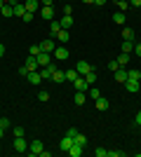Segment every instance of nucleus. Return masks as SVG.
Here are the masks:
<instances>
[{
    "label": "nucleus",
    "mask_w": 141,
    "mask_h": 157,
    "mask_svg": "<svg viewBox=\"0 0 141 157\" xmlns=\"http://www.w3.org/2000/svg\"><path fill=\"white\" fill-rule=\"evenodd\" d=\"M129 59H132V56H129V54H125V52H122L120 56H118V63H120L122 68H125V66H127V61H129Z\"/></svg>",
    "instance_id": "31"
},
{
    "label": "nucleus",
    "mask_w": 141,
    "mask_h": 157,
    "mask_svg": "<svg viewBox=\"0 0 141 157\" xmlns=\"http://www.w3.org/2000/svg\"><path fill=\"white\" fill-rule=\"evenodd\" d=\"M0 129H10V120L7 117H0Z\"/></svg>",
    "instance_id": "38"
},
{
    "label": "nucleus",
    "mask_w": 141,
    "mask_h": 157,
    "mask_svg": "<svg viewBox=\"0 0 141 157\" xmlns=\"http://www.w3.org/2000/svg\"><path fill=\"white\" fill-rule=\"evenodd\" d=\"M134 124H136V127H141V110L136 113V117H134Z\"/></svg>",
    "instance_id": "45"
},
{
    "label": "nucleus",
    "mask_w": 141,
    "mask_h": 157,
    "mask_svg": "<svg viewBox=\"0 0 141 157\" xmlns=\"http://www.w3.org/2000/svg\"><path fill=\"white\" fill-rule=\"evenodd\" d=\"M24 7H26V12H33L35 14V10L40 7V0H24Z\"/></svg>",
    "instance_id": "12"
},
{
    "label": "nucleus",
    "mask_w": 141,
    "mask_h": 157,
    "mask_svg": "<svg viewBox=\"0 0 141 157\" xmlns=\"http://www.w3.org/2000/svg\"><path fill=\"white\" fill-rule=\"evenodd\" d=\"M129 5H134V7H141V0H129Z\"/></svg>",
    "instance_id": "47"
},
{
    "label": "nucleus",
    "mask_w": 141,
    "mask_h": 157,
    "mask_svg": "<svg viewBox=\"0 0 141 157\" xmlns=\"http://www.w3.org/2000/svg\"><path fill=\"white\" fill-rule=\"evenodd\" d=\"M40 14L45 17V19H49V21H52V19H54V7H42V10H40Z\"/></svg>",
    "instance_id": "26"
},
{
    "label": "nucleus",
    "mask_w": 141,
    "mask_h": 157,
    "mask_svg": "<svg viewBox=\"0 0 141 157\" xmlns=\"http://www.w3.org/2000/svg\"><path fill=\"white\" fill-rule=\"evenodd\" d=\"M71 145H73V138H71V136H64V138L59 141V148H61L64 152H68V148H71Z\"/></svg>",
    "instance_id": "17"
},
{
    "label": "nucleus",
    "mask_w": 141,
    "mask_h": 157,
    "mask_svg": "<svg viewBox=\"0 0 141 157\" xmlns=\"http://www.w3.org/2000/svg\"><path fill=\"white\" fill-rule=\"evenodd\" d=\"M85 80H87V85L92 87L94 82H96V75H94V71H92V73H87V75H85Z\"/></svg>",
    "instance_id": "34"
},
{
    "label": "nucleus",
    "mask_w": 141,
    "mask_h": 157,
    "mask_svg": "<svg viewBox=\"0 0 141 157\" xmlns=\"http://www.w3.org/2000/svg\"><path fill=\"white\" fill-rule=\"evenodd\" d=\"M64 73H66V80H68V82H75V80L80 78V73L75 71V68H71V71H64Z\"/></svg>",
    "instance_id": "21"
},
{
    "label": "nucleus",
    "mask_w": 141,
    "mask_h": 157,
    "mask_svg": "<svg viewBox=\"0 0 141 157\" xmlns=\"http://www.w3.org/2000/svg\"><path fill=\"white\" fill-rule=\"evenodd\" d=\"M127 7H129V0H118V10H120V12H125Z\"/></svg>",
    "instance_id": "35"
},
{
    "label": "nucleus",
    "mask_w": 141,
    "mask_h": 157,
    "mask_svg": "<svg viewBox=\"0 0 141 157\" xmlns=\"http://www.w3.org/2000/svg\"><path fill=\"white\" fill-rule=\"evenodd\" d=\"M75 71H78L82 78H85L87 73H92V71H94V66H89L87 61H78V63H75Z\"/></svg>",
    "instance_id": "2"
},
{
    "label": "nucleus",
    "mask_w": 141,
    "mask_h": 157,
    "mask_svg": "<svg viewBox=\"0 0 141 157\" xmlns=\"http://www.w3.org/2000/svg\"><path fill=\"white\" fill-rule=\"evenodd\" d=\"M134 54H136V56H141V42H136V45H134Z\"/></svg>",
    "instance_id": "44"
},
{
    "label": "nucleus",
    "mask_w": 141,
    "mask_h": 157,
    "mask_svg": "<svg viewBox=\"0 0 141 157\" xmlns=\"http://www.w3.org/2000/svg\"><path fill=\"white\" fill-rule=\"evenodd\" d=\"M28 152H31V155H40V152H42V141L33 138V141L28 143Z\"/></svg>",
    "instance_id": "4"
},
{
    "label": "nucleus",
    "mask_w": 141,
    "mask_h": 157,
    "mask_svg": "<svg viewBox=\"0 0 141 157\" xmlns=\"http://www.w3.org/2000/svg\"><path fill=\"white\" fill-rule=\"evenodd\" d=\"M113 21H115V24H120V26H122V24L127 21V17H125V12H120V10H118V12L113 14Z\"/></svg>",
    "instance_id": "27"
},
{
    "label": "nucleus",
    "mask_w": 141,
    "mask_h": 157,
    "mask_svg": "<svg viewBox=\"0 0 141 157\" xmlns=\"http://www.w3.org/2000/svg\"><path fill=\"white\" fill-rule=\"evenodd\" d=\"M73 143H78V145H82V148H85V145H87V138H85V136L80 134V131H78V136L73 138Z\"/></svg>",
    "instance_id": "30"
},
{
    "label": "nucleus",
    "mask_w": 141,
    "mask_h": 157,
    "mask_svg": "<svg viewBox=\"0 0 141 157\" xmlns=\"http://www.w3.org/2000/svg\"><path fill=\"white\" fill-rule=\"evenodd\" d=\"M94 103H96V108H99V110H108V98L99 96L96 101H94Z\"/></svg>",
    "instance_id": "25"
},
{
    "label": "nucleus",
    "mask_w": 141,
    "mask_h": 157,
    "mask_svg": "<svg viewBox=\"0 0 141 157\" xmlns=\"http://www.w3.org/2000/svg\"><path fill=\"white\" fill-rule=\"evenodd\" d=\"M0 12H2V17H14V7L10 5V2H5V7H2Z\"/></svg>",
    "instance_id": "28"
},
{
    "label": "nucleus",
    "mask_w": 141,
    "mask_h": 157,
    "mask_svg": "<svg viewBox=\"0 0 141 157\" xmlns=\"http://www.w3.org/2000/svg\"><path fill=\"white\" fill-rule=\"evenodd\" d=\"M2 134H5V129H0V138H2Z\"/></svg>",
    "instance_id": "51"
},
{
    "label": "nucleus",
    "mask_w": 141,
    "mask_h": 157,
    "mask_svg": "<svg viewBox=\"0 0 141 157\" xmlns=\"http://www.w3.org/2000/svg\"><path fill=\"white\" fill-rule=\"evenodd\" d=\"M113 78L118 80V82H122V85H125V82H127V71H125V68H118V71L113 73Z\"/></svg>",
    "instance_id": "14"
},
{
    "label": "nucleus",
    "mask_w": 141,
    "mask_h": 157,
    "mask_svg": "<svg viewBox=\"0 0 141 157\" xmlns=\"http://www.w3.org/2000/svg\"><path fill=\"white\" fill-rule=\"evenodd\" d=\"M38 98H40V101H47V98H49V92H47V89H40V92H38Z\"/></svg>",
    "instance_id": "37"
},
{
    "label": "nucleus",
    "mask_w": 141,
    "mask_h": 157,
    "mask_svg": "<svg viewBox=\"0 0 141 157\" xmlns=\"http://www.w3.org/2000/svg\"><path fill=\"white\" fill-rule=\"evenodd\" d=\"M82 2H89V5H94V0H82Z\"/></svg>",
    "instance_id": "50"
},
{
    "label": "nucleus",
    "mask_w": 141,
    "mask_h": 157,
    "mask_svg": "<svg viewBox=\"0 0 141 157\" xmlns=\"http://www.w3.org/2000/svg\"><path fill=\"white\" fill-rule=\"evenodd\" d=\"M82 150H85L82 145L73 143V145H71V148H68V155H71V157H80V155H82Z\"/></svg>",
    "instance_id": "18"
},
{
    "label": "nucleus",
    "mask_w": 141,
    "mask_h": 157,
    "mask_svg": "<svg viewBox=\"0 0 141 157\" xmlns=\"http://www.w3.org/2000/svg\"><path fill=\"white\" fill-rule=\"evenodd\" d=\"M14 136H26V129H21V127H14Z\"/></svg>",
    "instance_id": "40"
},
{
    "label": "nucleus",
    "mask_w": 141,
    "mask_h": 157,
    "mask_svg": "<svg viewBox=\"0 0 141 157\" xmlns=\"http://www.w3.org/2000/svg\"><path fill=\"white\" fill-rule=\"evenodd\" d=\"M94 155H96V157H108V150H106V148H96Z\"/></svg>",
    "instance_id": "36"
},
{
    "label": "nucleus",
    "mask_w": 141,
    "mask_h": 157,
    "mask_svg": "<svg viewBox=\"0 0 141 157\" xmlns=\"http://www.w3.org/2000/svg\"><path fill=\"white\" fill-rule=\"evenodd\" d=\"M54 59H59V61H66L68 56H71V54H68V49H66V45H61V47H57V49H54Z\"/></svg>",
    "instance_id": "3"
},
{
    "label": "nucleus",
    "mask_w": 141,
    "mask_h": 157,
    "mask_svg": "<svg viewBox=\"0 0 141 157\" xmlns=\"http://www.w3.org/2000/svg\"><path fill=\"white\" fill-rule=\"evenodd\" d=\"M118 68H122V66L118 63V59H113V61H108V71H111V73H115V71H118Z\"/></svg>",
    "instance_id": "32"
},
{
    "label": "nucleus",
    "mask_w": 141,
    "mask_h": 157,
    "mask_svg": "<svg viewBox=\"0 0 141 157\" xmlns=\"http://www.w3.org/2000/svg\"><path fill=\"white\" fill-rule=\"evenodd\" d=\"M122 38H125V40H134V31L125 26V28H122Z\"/></svg>",
    "instance_id": "29"
},
{
    "label": "nucleus",
    "mask_w": 141,
    "mask_h": 157,
    "mask_svg": "<svg viewBox=\"0 0 141 157\" xmlns=\"http://www.w3.org/2000/svg\"><path fill=\"white\" fill-rule=\"evenodd\" d=\"M40 52H42V49H40V45H31V54H33V56H38Z\"/></svg>",
    "instance_id": "39"
},
{
    "label": "nucleus",
    "mask_w": 141,
    "mask_h": 157,
    "mask_svg": "<svg viewBox=\"0 0 141 157\" xmlns=\"http://www.w3.org/2000/svg\"><path fill=\"white\" fill-rule=\"evenodd\" d=\"M73 85H75V92H87V89H89V85H87V80L82 78V75H80V78H78V80H75Z\"/></svg>",
    "instance_id": "10"
},
{
    "label": "nucleus",
    "mask_w": 141,
    "mask_h": 157,
    "mask_svg": "<svg viewBox=\"0 0 141 157\" xmlns=\"http://www.w3.org/2000/svg\"><path fill=\"white\" fill-rule=\"evenodd\" d=\"M66 136H71V138H75V136H78V129H73V127H71V129H68V131H66Z\"/></svg>",
    "instance_id": "42"
},
{
    "label": "nucleus",
    "mask_w": 141,
    "mask_h": 157,
    "mask_svg": "<svg viewBox=\"0 0 141 157\" xmlns=\"http://www.w3.org/2000/svg\"><path fill=\"white\" fill-rule=\"evenodd\" d=\"M24 66H26L28 71H40V63H38V59H35L33 54H31V56L26 59V63H24Z\"/></svg>",
    "instance_id": "11"
},
{
    "label": "nucleus",
    "mask_w": 141,
    "mask_h": 157,
    "mask_svg": "<svg viewBox=\"0 0 141 157\" xmlns=\"http://www.w3.org/2000/svg\"><path fill=\"white\" fill-rule=\"evenodd\" d=\"M127 80H136V82H141V71H136V68L127 71Z\"/></svg>",
    "instance_id": "24"
},
{
    "label": "nucleus",
    "mask_w": 141,
    "mask_h": 157,
    "mask_svg": "<svg viewBox=\"0 0 141 157\" xmlns=\"http://www.w3.org/2000/svg\"><path fill=\"white\" fill-rule=\"evenodd\" d=\"M21 21H26V24H28V21H33V12H26L24 17H21Z\"/></svg>",
    "instance_id": "41"
},
{
    "label": "nucleus",
    "mask_w": 141,
    "mask_h": 157,
    "mask_svg": "<svg viewBox=\"0 0 141 157\" xmlns=\"http://www.w3.org/2000/svg\"><path fill=\"white\" fill-rule=\"evenodd\" d=\"M64 80H66V73H64V71H59V68H57V71L52 73V82H57V85H61Z\"/></svg>",
    "instance_id": "15"
},
{
    "label": "nucleus",
    "mask_w": 141,
    "mask_h": 157,
    "mask_svg": "<svg viewBox=\"0 0 141 157\" xmlns=\"http://www.w3.org/2000/svg\"><path fill=\"white\" fill-rule=\"evenodd\" d=\"M59 24H61V28H64V31H68V28L73 26V14H64V17L59 19Z\"/></svg>",
    "instance_id": "9"
},
{
    "label": "nucleus",
    "mask_w": 141,
    "mask_h": 157,
    "mask_svg": "<svg viewBox=\"0 0 141 157\" xmlns=\"http://www.w3.org/2000/svg\"><path fill=\"white\" fill-rule=\"evenodd\" d=\"M24 14H26V7H24V2H17V5H14V17H24Z\"/></svg>",
    "instance_id": "23"
},
{
    "label": "nucleus",
    "mask_w": 141,
    "mask_h": 157,
    "mask_svg": "<svg viewBox=\"0 0 141 157\" xmlns=\"http://www.w3.org/2000/svg\"><path fill=\"white\" fill-rule=\"evenodd\" d=\"M26 80L31 82V85H40V82H42V78H40V71H28Z\"/></svg>",
    "instance_id": "7"
},
{
    "label": "nucleus",
    "mask_w": 141,
    "mask_h": 157,
    "mask_svg": "<svg viewBox=\"0 0 141 157\" xmlns=\"http://www.w3.org/2000/svg\"><path fill=\"white\" fill-rule=\"evenodd\" d=\"M106 2H108V0H94V5H99V7H101V5H106Z\"/></svg>",
    "instance_id": "48"
},
{
    "label": "nucleus",
    "mask_w": 141,
    "mask_h": 157,
    "mask_svg": "<svg viewBox=\"0 0 141 157\" xmlns=\"http://www.w3.org/2000/svg\"><path fill=\"white\" fill-rule=\"evenodd\" d=\"M35 59H38V63H40V68H42V66H49V63H52V54L40 52L38 56H35Z\"/></svg>",
    "instance_id": "8"
},
{
    "label": "nucleus",
    "mask_w": 141,
    "mask_h": 157,
    "mask_svg": "<svg viewBox=\"0 0 141 157\" xmlns=\"http://www.w3.org/2000/svg\"><path fill=\"white\" fill-rule=\"evenodd\" d=\"M61 31V24L57 19H52V26H49V38H57V33Z\"/></svg>",
    "instance_id": "20"
},
{
    "label": "nucleus",
    "mask_w": 141,
    "mask_h": 157,
    "mask_svg": "<svg viewBox=\"0 0 141 157\" xmlns=\"http://www.w3.org/2000/svg\"><path fill=\"white\" fill-rule=\"evenodd\" d=\"M2 2H10V0H2Z\"/></svg>",
    "instance_id": "52"
},
{
    "label": "nucleus",
    "mask_w": 141,
    "mask_h": 157,
    "mask_svg": "<svg viewBox=\"0 0 141 157\" xmlns=\"http://www.w3.org/2000/svg\"><path fill=\"white\" fill-rule=\"evenodd\" d=\"M108 157H122L120 150H108Z\"/></svg>",
    "instance_id": "43"
},
{
    "label": "nucleus",
    "mask_w": 141,
    "mask_h": 157,
    "mask_svg": "<svg viewBox=\"0 0 141 157\" xmlns=\"http://www.w3.org/2000/svg\"><path fill=\"white\" fill-rule=\"evenodd\" d=\"M125 87H127V92H129V94H136V92L141 89V85L136 82V80H127V82H125Z\"/></svg>",
    "instance_id": "13"
},
{
    "label": "nucleus",
    "mask_w": 141,
    "mask_h": 157,
    "mask_svg": "<svg viewBox=\"0 0 141 157\" xmlns=\"http://www.w3.org/2000/svg\"><path fill=\"white\" fill-rule=\"evenodd\" d=\"M99 96H101V92H99V89H96V87H89V98H92V101H96Z\"/></svg>",
    "instance_id": "33"
},
{
    "label": "nucleus",
    "mask_w": 141,
    "mask_h": 157,
    "mask_svg": "<svg viewBox=\"0 0 141 157\" xmlns=\"http://www.w3.org/2000/svg\"><path fill=\"white\" fill-rule=\"evenodd\" d=\"M40 49H42V52H47V54H52L54 49H57V45H54V38L42 40V42H40Z\"/></svg>",
    "instance_id": "6"
},
{
    "label": "nucleus",
    "mask_w": 141,
    "mask_h": 157,
    "mask_svg": "<svg viewBox=\"0 0 141 157\" xmlns=\"http://www.w3.org/2000/svg\"><path fill=\"white\" fill-rule=\"evenodd\" d=\"M122 52H125V54L134 52V40H125V42H122Z\"/></svg>",
    "instance_id": "22"
},
{
    "label": "nucleus",
    "mask_w": 141,
    "mask_h": 157,
    "mask_svg": "<svg viewBox=\"0 0 141 157\" xmlns=\"http://www.w3.org/2000/svg\"><path fill=\"white\" fill-rule=\"evenodd\" d=\"M14 152H28V143L24 136H14Z\"/></svg>",
    "instance_id": "1"
},
{
    "label": "nucleus",
    "mask_w": 141,
    "mask_h": 157,
    "mask_svg": "<svg viewBox=\"0 0 141 157\" xmlns=\"http://www.w3.org/2000/svg\"><path fill=\"white\" fill-rule=\"evenodd\" d=\"M54 71H57V66H54V63L42 66V68H40V78H42V80H52V73H54Z\"/></svg>",
    "instance_id": "5"
},
{
    "label": "nucleus",
    "mask_w": 141,
    "mask_h": 157,
    "mask_svg": "<svg viewBox=\"0 0 141 157\" xmlns=\"http://www.w3.org/2000/svg\"><path fill=\"white\" fill-rule=\"evenodd\" d=\"M2 54H5V45H2V42H0V56H2Z\"/></svg>",
    "instance_id": "49"
},
{
    "label": "nucleus",
    "mask_w": 141,
    "mask_h": 157,
    "mask_svg": "<svg viewBox=\"0 0 141 157\" xmlns=\"http://www.w3.org/2000/svg\"><path fill=\"white\" fill-rule=\"evenodd\" d=\"M19 75H24V78L28 75V68H26V66H21V68H19Z\"/></svg>",
    "instance_id": "46"
},
{
    "label": "nucleus",
    "mask_w": 141,
    "mask_h": 157,
    "mask_svg": "<svg viewBox=\"0 0 141 157\" xmlns=\"http://www.w3.org/2000/svg\"><path fill=\"white\" fill-rule=\"evenodd\" d=\"M54 40H59L61 45H66L68 40H71V33H68V31H64V28H61V31L57 33V38H54Z\"/></svg>",
    "instance_id": "16"
},
{
    "label": "nucleus",
    "mask_w": 141,
    "mask_h": 157,
    "mask_svg": "<svg viewBox=\"0 0 141 157\" xmlns=\"http://www.w3.org/2000/svg\"><path fill=\"white\" fill-rule=\"evenodd\" d=\"M87 101V92H75V96H73V103L75 105H82Z\"/></svg>",
    "instance_id": "19"
}]
</instances>
